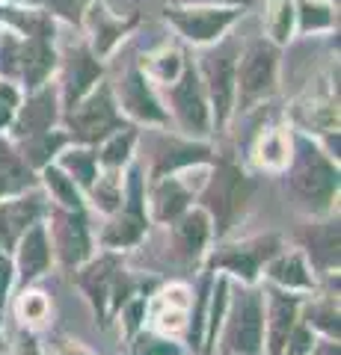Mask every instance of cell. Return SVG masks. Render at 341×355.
Instances as JSON below:
<instances>
[{
    "mask_svg": "<svg viewBox=\"0 0 341 355\" xmlns=\"http://www.w3.org/2000/svg\"><path fill=\"white\" fill-rule=\"evenodd\" d=\"M205 80H208V95H211V104L217 113V128H223L228 113H232V98H235V83H238V65H235L232 51H219L208 57Z\"/></svg>",
    "mask_w": 341,
    "mask_h": 355,
    "instance_id": "obj_14",
    "label": "cell"
},
{
    "mask_svg": "<svg viewBox=\"0 0 341 355\" xmlns=\"http://www.w3.org/2000/svg\"><path fill=\"white\" fill-rule=\"evenodd\" d=\"M172 21L184 30L187 39L193 42H208L223 33V27L232 21V12H172Z\"/></svg>",
    "mask_w": 341,
    "mask_h": 355,
    "instance_id": "obj_24",
    "label": "cell"
},
{
    "mask_svg": "<svg viewBox=\"0 0 341 355\" xmlns=\"http://www.w3.org/2000/svg\"><path fill=\"white\" fill-rule=\"evenodd\" d=\"M128 355H187V352L169 338H158L151 331H137Z\"/></svg>",
    "mask_w": 341,
    "mask_h": 355,
    "instance_id": "obj_32",
    "label": "cell"
},
{
    "mask_svg": "<svg viewBox=\"0 0 341 355\" xmlns=\"http://www.w3.org/2000/svg\"><path fill=\"white\" fill-rule=\"evenodd\" d=\"M45 225L53 254L60 258L63 270H78L83 261L92 258V234H90V219L83 207H60L48 205L45 210Z\"/></svg>",
    "mask_w": 341,
    "mask_h": 355,
    "instance_id": "obj_8",
    "label": "cell"
},
{
    "mask_svg": "<svg viewBox=\"0 0 341 355\" xmlns=\"http://www.w3.org/2000/svg\"><path fill=\"white\" fill-rule=\"evenodd\" d=\"M149 214H146V193H142L140 166H131L122 190V205L107 216V225L98 234V243L107 252H125L146 240Z\"/></svg>",
    "mask_w": 341,
    "mask_h": 355,
    "instance_id": "obj_5",
    "label": "cell"
},
{
    "mask_svg": "<svg viewBox=\"0 0 341 355\" xmlns=\"http://www.w3.org/2000/svg\"><path fill=\"white\" fill-rule=\"evenodd\" d=\"M48 205L51 202L39 190H27L21 196L0 198V249L13 252L21 234H24L33 222L45 219Z\"/></svg>",
    "mask_w": 341,
    "mask_h": 355,
    "instance_id": "obj_11",
    "label": "cell"
},
{
    "mask_svg": "<svg viewBox=\"0 0 341 355\" xmlns=\"http://www.w3.org/2000/svg\"><path fill=\"white\" fill-rule=\"evenodd\" d=\"M288 30H291V3L288 0H279L276 18H273V36L282 42V39H288Z\"/></svg>",
    "mask_w": 341,
    "mask_h": 355,
    "instance_id": "obj_36",
    "label": "cell"
},
{
    "mask_svg": "<svg viewBox=\"0 0 341 355\" xmlns=\"http://www.w3.org/2000/svg\"><path fill=\"white\" fill-rule=\"evenodd\" d=\"M13 282H15V263H13V258H9V252L0 249V311H3L6 302H9Z\"/></svg>",
    "mask_w": 341,
    "mask_h": 355,
    "instance_id": "obj_34",
    "label": "cell"
},
{
    "mask_svg": "<svg viewBox=\"0 0 341 355\" xmlns=\"http://www.w3.org/2000/svg\"><path fill=\"white\" fill-rule=\"evenodd\" d=\"M264 266H267V279L273 287H282V291H291V293H309L315 287L312 270L300 249H294V252L279 249Z\"/></svg>",
    "mask_w": 341,
    "mask_h": 355,
    "instance_id": "obj_17",
    "label": "cell"
},
{
    "mask_svg": "<svg viewBox=\"0 0 341 355\" xmlns=\"http://www.w3.org/2000/svg\"><path fill=\"white\" fill-rule=\"evenodd\" d=\"M300 320L309 326L315 335L324 338H341V323H338V291H326L324 296L312 299V302L300 305Z\"/></svg>",
    "mask_w": 341,
    "mask_h": 355,
    "instance_id": "obj_22",
    "label": "cell"
},
{
    "mask_svg": "<svg viewBox=\"0 0 341 355\" xmlns=\"http://www.w3.org/2000/svg\"><path fill=\"white\" fill-rule=\"evenodd\" d=\"M178 69H181L178 53H163V57H160V65H158V74L163 77V80H172V77L178 74Z\"/></svg>",
    "mask_w": 341,
    "mask_h": 355,
    "instance_id": "obj_38",
    "label": "cell"
},
{
    "mask_svg": "<svg viewBox=\"0 0 341 355\" xmlns=\"http://www.w3.org/2000/svg\"><path fill=\"white\" fill-rule=\"evenodd\" d=\"M13 355H42L36 335H30V331H24V335L18 338V343H15V352H13Z\"/></svg>",
    "mask_w": 341,
    "mask_h": 355,
    "instance_id": "obj_39",
    "label": "cell"
},
{
    "mask_svg": "<svg viewBox=\"0 0 341 355\" xmlns=\"http://www.w3.org/2000/svg\"><path fill=\"white\" fill-rule=\"evenodd\" d=\"M98 74H101V69H98V62L90 57V53H74L72 60V71H69V83H65V101L78 104L81 98L86 95V89L98 83Z\"/></svg>",
    "mask_w": 341,
    "mask_h": 355,
    "instance_id": "obj_27",
    "label": "cell"
},
{
    "mask_svg": "<svg viewBox=\"0 0 341 355\" xmlns=\"http://www.w3.org/2000/svg\"><path fill=\"white\" fill-rule=\"evenodd\" d=\"M279 249H285V243L279 234H258L240 243H223L214 252H208L205 272H232L240 284H256L261 266L267 263Z\"/></svg>",
    "mask_w": 341,
    "mask_h": 355,
    "instance_id": "obj_7",
    "label": "cell"
},
{
    "mask_svg": "<svg viewBox=\"0 0 341 355\" xmlns=\"http://www.w3.org/2000/svg\"><path fill=\"white\" fill-rule=\"evenodd\" d=\"M137 142V130L134 128H119L104 139V148L95 154L98 163L107 166V169H122L131 157V148Z\"/></svg>",
    "mask_w": 341,
    "mask_h": 355,
    "instance_id": "obj_30",
    "label": "cell"
},
{
    "mask_svg": "<svg viewBox=\"0 0 341 355\" xmlns=\"http://www.w3.org/2000/svg\"><path fill=\"white\" fill-rule=\"evenodd\" d=\"M86 193H90L95 210H101V214L110 216L119 205H122V181L116 178V169H110V175L92 181V187H90Z\"/></svg>",
    "mask_w": 341,
    "mask_h": 355,
    "instance_id": "obj_31",
    "label": "cell"
},
{
    "mask_svg": "<svg viewBox=\"0 0 341 355\" xmlns=\"http://www.w3.org/2000/svg\"><path fill=\"white\" fill-rule=\"evenodd\" d=\"M18 104V95L15 89L9 83H0V128L6 125V121H13V110Z\"/></svg>",
    "mask_w": 341,
    "mask_h": 355,
    "instance_id": "obj_37",
    "label": "cell"
},
{
    "mask_svg": "<svg viewBox=\"0 0 341 355\" xmlns=\"http://www.w3.org/2000/svg\"><path fill=\"white\" fill-rule=\"evenodd\" d=\"M51 69H53V51L48 48V42L30 39L27 48L21 51V60H18V71L27 80V86H39L48 77Z\"/></svg>",
    "mask_w": 341,
    "mask_h": 355,
    "instance_id": "obj_25",
    "label": "cell"
},
{
    "mask_svg": "<svg viewBox=\"0 0 341 355\" xmlns=\"http://www.w3.org/2000/svg\"><path fill=\"white\" fill-rule=\"evenodd\" d=\"M53 121H57V98H53L51 89H42V92H36L21 107V113L15 119V137L27 139V137H36V133H45L53 128Z\"/></svg>",
    "mask_w": 341,
    "mask_h": 355,
    "instance_id": "obj_19",
    "label": "cell"
},
{
    "mask_svg": "<svg viewBox=\"0 0 341 355\" xmlns=\"http://www.w3.org/2000/svg\"><path fill=\"white\" fill-rule=\"evenodd\" d=\"M315 338H317L315 331L300 320V323L291 329V335H288V340H285V347H282L279 355H309L312 347H315Z\"/></svg>",
    "mask_w": 341,
    "mask_h": 355,
    "instance_id": "obj_33",
    "label": "cell"
},
{
    "mask_svg": "<svg viewBox=\"0 0 341 355\" xmlns=\"http://www.w3.org/2000/svg\"><path fill=\"white\" fill-rule=\"evenodd\" d=\"M261 291H264V343H267V355H279L291 329L300 323L303 296L273 284L261 287Z\"/></svg>",
    "mask_w": 341,
    "mask_h": 355,
    "instance_id": "obj_10",
    "label": "cell"
},
{
    "mask_svg": "<svg viewBox=\"0 0 341 355\" xmlns=\"http://www.w3.org/2000/svg\"><path fill=\"white\" fill-rule=\"evenodd\" d=\"M60 169L81 187V193H86L98 178V157L90 148H72L60 157Z\"/></svg>",
    "mask_w": 341,
    "mask_h": 355,
    "instance_id": "obj_28",
    "label": "cell"
},
{
    "mask_svg": "<svg viewBox=\"0 0 341 355\" xmlns=\"http://www.w3.org/2000/svg\"><path fill=\"white\" fill-rule=\"evenodd\" d=\"M69 128H72V137L78 142H86V146L104 142L110 133L122 128V121H119V116H116L113 95H110L107 86H98L86 101L72 104Z\"/></svg>",
    "mask_w": 341,
    "mask_h": 355,
    "instance_id": "obj_9",
    "label": "cell"
},
{
    "mask_svg": "<svg viewBox=\"0 0 341 355\" xmlns=\"http://www.w3.org/2000/svg\"><path fill=\"white\" fill-rule=\"evenodd\" d=\"M69 355H86V352H83V349H74V352H69Z\"/></svg>",
    "mask_w": 341,
    "mask_h": 355,
    "instance_id": "obj_42",
    "label": "cell"
},
{
    "mask_svg": "<svg viewBox=\"0 0 341 355\" xmlns=\"http://www.w3.org/2000/svg\"><path fill=\"white\" fill-rule=\"evenodd\" d=\"M33 169L24 163V157L9 146L6 139H0V198L21 196L33 190Z\"/></svg>",
    "mask_w": 341,
    "mask_h": 355,
    "instance_id": "obj_23",
    "label": "cell"
},
{
    "mask_svg": "<svg viewBox=\"0 0 341 355\" xmlns=\"http://www.w3.org/2000/svg\"><path fill=\"white\" fill-rule=\"evenodd\" d=\"M309 355H341V347H338V340H333V338H321V340L315 338V347H312Z\"/></svg>",
    "mask_w": 341,
    "mask_h": 355,
    "instance_id": "obj_40",
    "label": "cell"
},
{
    "mask_svg": "<svg viewBox=\"0 0 341 355\" xmlns=\"http://www.w3.org/2000/svg\"><path fill=\"white\" fill-rule=\"evenodd\" d=\"M119 95H122V104L131 116H137L142 121H167V113L160 110L158 98L151 95V89L146 83V77L140 71H131L125 77V83L119 86Z\"/></svg>",
    "mask_w": 341,
    "mask_h": 355,
    "instance_id": "obj_21",
    "label": "cell"
},
{
    "mask_svg": "<svg viewBox=\"0 0 341 355\" xmlns=\"http://www.w3.org/2000/svg\"><path fill=\"white\" fill-rule=\"evenodd\" d=\"M211 160V148L205 146H190V142H169L155 151V166H151V178H167L175 175L178 169H190V166H199Z\"/></svg>",
    "mask_w": 341,
    "mask_h": 355,
    "instance_id": "obj_20",
    "label": "cell"
},
{
    "mask_svg": "<svg viewBox=\"0 0 341 355\" xmlns=\"http://www.w3.org/2000/svg\"><path fill=\"white\" fill-rule=\"evenodd\" d=\"M211 219L202 207H187L178 219L167 222V234L160 243V270H196L205 261L211 243Z\"/></svg>",
    "mask_w": 341,
    "mask_h": 355,
    "instance_id": "obj_4",
    "label": "cell"
},
{
    "mask_svg": "<svg viewBox=\"0 0 341 355\" xmlns=\"http://www.w3.org/2000/svg\"><path fill=\"white\" fill-rule=\"evenodd\" d=\"M273 77H276V53H273V48H267V44L249 48L244 65H240V98L247 104L261 98L273 86Z\"/></svg>",
    "mask_w": 341,
    "mask_h": 355,
    "instance_id": "obj_18",
    "label": "cell"
},
{
    "mask_svg": "<svg viewBox=\"0 0 341 355\" xmlns=\"http://www.w3.org/2000/svg\"><path fill=\"white\" fill-rule=\"evenodd\" d=\"M48 3L57 9V12H63L65 18H74L81 12V6H83V0H48Z\"/></svg>",
    "mask_w": 341,
    "mask_h": 355,
    "instance_id": "obj_41",
    "label": "cell"
},
{
    "mask_svg": "<svg viewBox=\"0 0 341 355\" xmlns=\"http://www.w3.org/2000/svg\"><path fill=\"white\" fill-rule=\"evenodd\" d=\"M0 320H3V314H0Z\"/></svg>",
    "mask_w": 341,
    "mask_h": 355,
    "instance_id": "obj_43",
    "label": "cell"
},
{
    "mask_svg": "<svg viewBox=\"0 0 341 355\" xmlns=\"http://www.w3.org/2000/svg\"><path fill=\"white\" fill-rule=\"evenodd\" d=\"M190 205H193V193L181 178H175V175L158 178L155 187H151V196H149V207H151L149 222L167 225V222L178 219Z\"/></svg>",
    "mask_w": 341,
    "mask_h": 355,
    "instance_id": "obj_16",
    "label": "cell"
},
{
    "mask_svg": "<svg viewBox=\"0 0 341 355\" xmlns=\"http://www.w3.org/2000/svg\"><path fill=\"white\" fill-rule=\"evenodd\" d=\"M42 184H45V190L48 196L53 198V205H60V207H83V196H81V187L72 181L69 175H65L60 166H42Z\"/></svg>",
    "mask_w": 341,
    "mask_h": 355,
    "instance_id": "obj_26",
    "label": "cell"
},
{
    "mask_svg": "<svg viewBox=\"0 0 341 355\" xmlns=\"http://www.w3.org/2000/svg\"><path fill=\"white\" fill-rule=\"evenodd\" d=\"M288 187L297 205H303L312 216L333 214V202L338 196V169L329 160V154H324L309 139L300 137L288 172Z\"/></svg>",
    "mask_w": 341,
    "mask_h": 355,
    "instance_id": "obj_2",
    "label": "cell"
},
{
    "mask_svg": "<svg viewBox=\"0 0 341 355\" xmlns=\"http://www.w3.org/2000/svg\"><path fill=\"white\" fill-rule=\"evenodd\" d=\"M256 190V184L249 181V175H244L235 163H217L211 178L205 181V190L199 196V207L211 219V234L217 240H223L232 225L240 219V214L249 205V196Z\"/></svg>",
    "mask_w": 341,
    "mask_h": 355,
    "instance_id": "obj_3",
    "label": "cell"
},
{
    "mask_svg": "<svg viewBox=\"0 0 341 355\" xmlns=\"http://www.w3.org/2000/svg\"><path fill=\"white\" fill-rule=\"evenodd\" d=\"M51 261H53V249H51V240H48V225L45 219L33 222V225L21 234V240L15 243V279L18 284L27 287L45 275L51 270Z\"/></svg>",
    "mask_w": 341,
    "mask_h": 355,
    "instance_id": "obj_13",
    "label": "cell"
},
{
    "mask_svg": "<svg viewBox=\"0 0 341 355\" xmlns=\"http://www.w3.org/2000/svg\"><path fill=\"white\" fill-rule=\"evenodd\" d=\"M65 146V137L63 133H36V137H27L21 139V157H24V163L30 166V169H42V166H48L51 157L57 154L60 148Z\"/></svg>",
    "mask_w": 341,
    "mask_h": 355,
    "instance_id": "obj_29",
    "label": "cell"
},
{
    "mask_svg": "<svg viewBox=\"0 0 341 355\" xmlns=\"http://www.w3.org/2000/svg\"><path fill=\"white\" fill-rule=\"evenodd\" d=\"M300 252L317 275L338 272V216L324 214V219L306 222L300 231Z\"/></svg>",
    "mask_w": 341,
    "mask_h": 355,
    "instance_id": "obj_12",
    "label": "cell"
},
{
    "mask_svg": "<svg viewBox=\"0 0 341 355\" xmlns=\"http://www.w3.org/2000/svg\"><path fill=\"white\" fill-rule=\"evenodd\" d=\"M172 107H175V116H178L181 128L187 133H193V137L208 133V104H205L202 83H199V77H196L193 69H184L181 80L175 83Z\"/></svg>",
    "mask_w": 341,
    "mask_h": 355,
    "instance_id": "obj_15",
    "label": "cell"
},
{
    "mask_svg": "<svg viewBox=\"0 0 341 355\" xmlns=\"http://www.w3.org/2000/svg\"><path fill=\"white\" fill-rule=\"evenodd\" d=\"M333 15H329L326 6H317V3H303V30H317V27H326Z\"/></svg>",
    "mask_w": 341,
    "mask_h": 355,
    "instance_id": "obj_35",
    "label": "cell"
},
{
    "mask_svg": "<svg viewBox=\"0 0 341 355\" xmlns=\"http://www.w3.org/2000/svg\"><path fill=\"white\" fill-rule=\"evenodd\" d=\"M72 272H74L78 287L86 293V299H90V305L101 326H110V320H116L119 308H122L131 296L149 293L151 287H155V282H146V279L137 282L122 266L119 252H104V254H98V258H90Z\"/></svg>",
    "mask_w": 341,
    "mask_h": 355,
    "instance_id": "obj_1",
    "label": "cell"
},
{
    "mask_svg": "<svg viewBox=\"0 0 341 355\" xmlns=\"http://www.w3.org/2000/svg\"><path fill=\"white\" fill-rule=\"evenodd\" d=\"M228 305V302H226ZM223 352L226 355H264V291L244 284L223 314Z\"/></svg>",
    "mask_w": 341,
    "mask_h": 355,
    "instance_id": "obj_6",
    "label": "cell"
}]
</instances>
